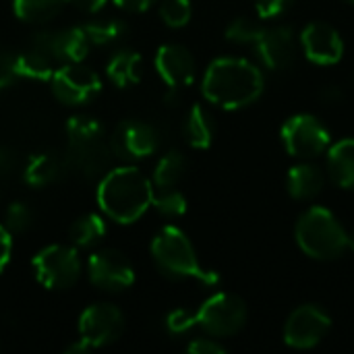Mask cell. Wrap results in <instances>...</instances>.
<instances>
[{"instance_id":"cell-15","label":"cell","mask_w":354,"mask_h":354,"mask_svg":"<svg viewBox=\"0 0 354 354\" xmlns=\"http://www.w3.org/2000/svg\"><path fill=\"white\" fill-rule=\"evenodd\" d=\"M253 50L270 71H286L295 64L299 41L290 27H263Z\"/></svg>"},{"instance_id":"cell-38","label":"cell","mask_w":354,"mask_h":354,"mask_svg":"<svg viewBox=\"0 0 354 354\" xmlns=\"http://www.w3.org/2000/svg\"><path fill=\"white\" fill-rule=\"evenodd\" d=\"M19 166V158L10 147L0 145V174H10Z\"/></svg>"},{"instance_id":"cell-39","label":"cell","mask_w":354,"mask_h":354,"mask_svg":"<svg viewBox=\"0 0 354 354\" xmlns=\"http://www.w3.org/2000/svg\"><path fill=\"white\" fill-rule=\"evenodd\" d=\"M158 0H114V4L122 10H129V12H145L149 10Z\"/></svg>"},{"instance_id":"cell-3","label":"cell","mask_w":354,"mask_h":354,"mask_svg":"<svg viewBox=\"0 0 354 354\" xmlns=\"http://www.w3.org/2000/svg\"><path fill=\"white\" fill-rule=\"evenodd\" d=\"M151 257L158 270L176 280H197L205 286H216L220 276L201 266L189 236L176 226H164L151 241Z\"/></svg>"},{"instance_id":"cell-29","label":"cell","mask_w":354,"mask_h":354,"mask_svg":"<svg viewBox=\"0 0 354 354\" xmlns=\"http://www.w3.org/2000/svg\"><path fill=\"white\" fill-rule=\"evenodd\" d=\"M263 31V25L257 23L255 19H249V17H239L234 19L228 27H226V37L232 41V44H241V46H255L259 35Z\"/></svg>"},{"instance_id":"cell-33","label":"cell","mask_w":354,"mask_h":354,"mask_svg":"<svg viewBox=\"0 0 354 354\" xmlns=\"http://www.w3.org/2000/svg\"><path fill=\"white\" fill-rule=\"evenodd\" d=\"M193 328H197V317H195V313H191L187 309H174L166 317V330L172 336H185Z\"/></svg>"},{"instance_id":"cell-16","label":"cell","mask_w":354,"mask_h":354,"mask_svg":"<svg viewBox=\"0 0 354 354\" xmlns=\"http://www.w3.org/2000/svg\"><path fill=\"white\" fill-rule=\"evenodd\" d=\"M58 64L66 62H83L91 50V41L81 27H66V29H48L33 35Z\"/></svg>"},{"instance_id":"cell-10","label":"cell","mask_w":354,"mask_h":354,"mask_svg":"<svg viewBox=\"0 0 354 354\" xmlns=\"http://www.w3.org/2000/svg\"><path fill=\"white\" fill-rule=\"evenodd\" d=\"M332 319L317 305H301L297 307L284 326V342L297 351H309L317 346L330 332Z\"/></svg>"},{"instance_id":"cell-6","label":"cell","mask_w":354,"mask_h":354,"mask_svg":"<svg viewBox=\"0 0 354 354\" xmlns=\"http://www.w3.org/2000/svg\"><path fill=\"white\" fill-rule=\"evenodd\" d=\"M284 149L299 160H313L326 153L332 145V135L326 124L313 114L290 116L280 131Z\"/></svg>"},{"instance_id":"cell-18","label":"cell","mask_w":354,"mask_h":354,"mask_svg":"<svg viewBox=\"0 0 354 354\" xmlns=\"http://www.w3.org/2000/svg\"><path fill=\"white\" fill-rule=\"evenodd\" d=\"M15 66L19 77L33 81H50L60 64L35 37H31V41L25 48L15 52Z\"/></svg>"},{"instance_id":"cell-11","label":"cell","mask_w":354,"mask_h":354,"mask_svg":"<svg viewBox=\"0 0 354 354\" xmlns=\"http://www.w3.org/2000/svg\"><path fill=\"white\" fill-rule=\"evenodd\" d=\"M112 153L122 160H143L158 151L160 147V131L141 118H127L122 120L112 139H110Z\"/></svg>"},{"instance_id":"cell-21","label":"cell","mask_w":354,"mask_h":354,"mask_svg":"<svg viewBox=\"0 0 354 354\" xmlns=\"http://www.w3.org/2000/svg\"><path fill=\"white\" fill-rule=\"evenodd\" d=\"M106 75L116 87L137 85L143 77L141 54L135 50H116L106 64Z\"/></svg>"},{"instance_id":"cell-14","label":"cell","mask_w":354,"mask_h":354,"mask_svg":"<svg viewBox=\"0 0 354 354\" xmlns=\"http://www.w3.org/2000/svg\"><path fill=\"white\" fill-rule=\"evenodd\" d=\"M299 44L305 56L319 66H332L340 62L344 54L342 35L330 23H324V21H315L307 25L301 33Z\"/></svg>"},{"instance_id":"cell-32","label":"cell","mask_w":354,"mask_h":354,"mask_svg":"<svg viewBox=\"0 0 354 354\" xmlns=\"http://www.w3.org/2000/svg\"><path fill=\"white\" fill-rule=\"evenodd\" d=\"M104 135V124L89 114H75L66 120V139Z\"/></svg>"},{"instance_id":"cell-7","label":"cell","mask_w":354,"mask_h":354,"mask_svg":"<svg viewBox=\"0 0 354 354\" xmlns=\"http://www.w3.org/2000/svg\"><path fill=\"white\" fill-rule=\"evenodd\" d=\"M197 328L214 338H230L247 324V305L230 292H216L195 313Z\"/></svg>"},{"instance_id":"cell-17","label":"cell","mask_w":354,"mask_h":354,"mask_svg":"<svg viewBox=\"0 0 354 354\" xmlns=\"http://www.w3.org/2000/svg\"><path fill=\"white\" fill-rule=\"evenodd\" d=\"M156 71L170 89L180 91L195 81L197 64L189 48L180 44H164L156 54Z\"/></svg>"},{"instance_id":"cell-12","label":"cell","mask_w":354,"mask_h":354,"mask_svg":"<svg viewBox=\"0 0 354 354\" xmlns=\"http://www.w3.org/2000/svg\"><path fill=\"white\" fill-rule=\"evenodd\" d=\"M87 276L93 286L108 292H120L135 282L133 263L116 249H100L91 253L87 259Z\"/></svg>"},{"instance_id":"cell-2","label":"cell","mask_w":354,"mask_h":354,"mask_svg":"<svg viewBox=\"0 0 354 354\" xmlns=\"http://www.w3.org/2000/svg\"><path fill=\"white\" fill-rule=\"evenodd\" d=\"M153 199V183L135 166L106 170L97 185L100 209L118 224L137 222Z\"/></svg>"},{"instance_id":"cell-30","label":"cell","mask_w":354,"mask_h":354,"mask_svg":"<svg viewBox=\"0 0 354 354\" xmlns=\"http://www.w3.org/2000/svg\"><path fill=\"white\" fill-rule=\"evenodd\" d=\"M191 15H193L191 0H160V17L172 29L185 27L191 21Z\"/></svg>"},{"instance_id":"cell-9","label":"cell","mask_w":354,"mask_h":354,"mask_svg":"<svg viewBox=\"0 0 354 354\" xmlns=\"http://www.w3.org/2000/svg\"><path fill=\"white\" fill-rule=\"evenodd\" d=\"M124 332V315L112 303H95L79 317V338L93 351L114 344Z\"/></svg>"},{"instance_id":"cell-28","label":"cell","mask_w":354,"mask_h":354,"mask_svg":"<svg viewBox=\"0 0 354 354\" xmlns=\"http://www.w3.org/2000/svg\"><path fill=\"white\" fill-rule=\"evenodd\" d=\"M151 207H156V212L164 218H180L187 212V197L172 189H160V193L153 191V199H151Z\"/></svg>"},{"instance_id":"cell-34","label":"cell","mask_w":354,"mask_h":354,"mask_svg":"<svg viewBox=\"0 0 354 354\" xmlns=\"http://www.w3.org/2000/svg\"><path fill=\"white\" fill-rule=\"evenodd\" d=\"M19 79L17 66H15V52L8 48L0 50V91L8 89Z\"/></svg>"},{"instance_id":"cell-27","label":"cell","mask_w":354,"mask_h":354,"mask_svg":"<svg viewBox=\"0 0 354 354\" xmlns=\"http://www.w3.org/2000/svg\"><path fill=\"white\" fill-rule=\"evenodd\" d=\"M83 29L91 46H114V44H120L129 33L127 23L120 19H93L85 23Z\"/></svg>"},{"instance_id":"cell-20","label":"cell","mask_w":354,"mask_h":354,"mask_svg":"<svg viewBox=\"0 0 354 354\" xmlns=\"http://www.w3.org/2000/svg\"><path fill=\"white\" fill-rule=\"evenodd\" d=\"M328 174L332 180L342 187L354 191V137L342 139L328 149Z\"/></svg>"},{"instance_id":"cell-5","label":"cell","mask_w":354,"mask_h":354,"mask_svg":"<svg viewBox=\"0 0 354 354\" xmlns=\"http://www.w3.org/2000/svg\"><path fill=\"white\" fill-rule=\"evenodd\" d=\"M33 272L48 290H68L81 278V257L73 245H50L33 257Z\"/></svg>"},{"instance_id":"cell-13","label":"cell","mask_w":354,"mask_h":354,"mask_svg":"<svg viewBox=\"0 0 354 354\" xmlns=\"http://www.w3.org/2000/svg\"><path fill=\"white\" fill-rule=\"evenodd\" d=\"M112 147L106 141V135L68 139L66 147V166L79 172L85 178H95L108 170Z\"/></svg>"},{"instance_id":"cell-8","label":"cell","mask_w":354,"mask_h":354,"mask_svg":"<svg viewBox=\"0 0 354 354\" xmlns=\"http://www.w3.org/2000/svg\"><path fill=\"white\" fill-rule=\"evenodd\" d=\"M52 93L64 106H83L102 91V79L83 62L60 64L52 75Z\"/></svg>"},{"instance_id":"cell-42","label":"cell","mask_w":354,"mask_h":354,"mask_svg":"<svg viewBox=\"0 0 354 354\" xmlns=\"http://www.w3.org/2000/svg\"><path fill=\"white\" fill-rule=\"evenodd\" d=\"M346 243H348V249H353L354 251V228L351 232H346Z\"/></svg>"},{"instance_id":"cell-24","label":"cell","mask_w":354,"mask_h":354,"mask_svg":"<svg viewBox=\"0 0 354 354\" xmlns=\"http://www.w3.org/2000/svg\"><path fill=\"white\" fill-rule=\"evenodd\" d=\"M106 236V222L100 214H83L77 218L68 230L71 245L77 249H87L97 245Z\"/></svg>"},{"instance_id":"cell-43","label":"cell","mask_w":354,"mask_h":354,"mask_svg":"<svg viewBox=\"0 0 354 354\" xmlns=\"http://www.w3.org/2000/svg\"><path fill=\"white\" fill-rule=\"evenodd\" d=\"M344 2H351V4H354V0H344Z\"/></svg>"},{"instance_id":"cell-23","label":"cell","mask_w":354,"mask_h":354,"mask_svg":"<svg viewBox=\"0 0 354 354\" xmlns=\"http://www.w3.org/2000/svg\"><path fill=\"white\" fill-rule=\"evenodd\" d=\"M183 131H185V139L191 147L207 149L216 135V122H214L212 112L207 108H203L201 104L191 106V110L187 112Z\"/></svg>"},{"instance_id":"cell-35","label":"cell","mask_w":354,"mask_h":354,"mask_svg":"<svg viewBox=\"0 0 354 354\" xmlns=\"http://www.w3.org/2000/svg\"><path fill=\"white\" fill-rule=\"evenodd\" d=\"M292 4H295V0H255L259 19H276V17L284 15Z\"/></svg>"},{"instance_id":"cell-22","label":"cell","mask_w":354,"mask_h":354,"mask_svg":"<svg viewBox=\"0 0 354 354\" xmlns=\"http://www.w3.org/2000/svg\"><path fill=\"white\" fill-rule=\"evenodd\" d=\"M64 166H66V160H62L60 156H56L52 151H44V153L31 156L27 160L23 178L31 187H48L62 176Z\"/></svg>"},{"instance_id":"cell-37","label":"cell","mask_w":354,"mask_h":354,"mask_svg":"<svg viewBox=\"0 0 354 354\" xmlns=\"http://www.w3.org/2000/svg\"><path fill=\"white\" fill-rule=\"evenodd\" d=\"M10 255H12V234L6 230L4 224H0V274L10 263Z\"/></svg>"},{"instance_id":"cell-25","label":"cell","mask_w":354,"mask_h":354,"mask_svg":"<svg viewBox=\"0 0 354 354\" xmlns=\"http://www.w3.org/2000/svg\"><path fill=\"white\" fill-rule=\"evenodd\" d=\"M185 172H187V158L180 151L170 149L156 164L151 183L156 189H172L183 180Z\"/></svg>"},{"instance_id":"cell-19","label":"cell","mask_w":354,"mask_h":354,"mask_svg":"<svg viewBox=\"0 0 354 354\" xmlns=\"http://www.w3.org/2000/svg\"><path fill=\"white\" fill-rule=\"evenodd\" d=\"M324 187H326V176L322 168H317L315 164L301 162L288 170L286 189H288V195L297 201L315 199L324 191Z\"/></svg>"},{"instance_id":"cell-1","label":"cell","mask_w":354,"mask_h":354,"mask_svg":"<svg viewBox=\"0 0 354 354\" xmlns=\"http://www.w3.org/2000/svg\"><path fill=\"white\" fill-rule=\"evenodd\" d=\"M266 81L261 71L236 56H222L209 62L201 89L209 104L224 110H241L251 106L263 93Z\"/></svg>"},{"instance_id":"cell-26","label":"cell","mask_w":354,"mask_h":354,"mask_svg":"<svg viewBox=\"0 0 354 354\" xmlns=\"http://www.w3.org/2000/svg\"><path fill=\"white\" fill-rule=\"evenodd\" d=\"M71 0H12L15 15L27 23H44L54 19Z\"/></svg>"},{"instance_id":"cell-36","label":"cell","mask_w":354,"mask_h":354,"mask_svg":"<svg viewBox=\"0 0 354 354\" xmlns=\"http://www.w3.org/2000/svg\"><path fill=\"white\" fill-rule=\"evenodd\" d=\"M187 351L191 354H224L226 353V346L218 342V338L209 336V338H195Z\"/></svg>"},{"instance_id":"cell-4","label":"cell","mask_w":354,"mask_h":354,"mask_svg":"<svg viewBox=\"0 0 354 354\" xmlns=\"http://www.w3.org/2000/svg\"><path fill=\"white\" fill-rule=\"evenodd\" d=\"M295 236L301 251L317 261L338 259L348 249L344 226L336 220V216L330 209L322 205L309 207L299 218Z\"/></svg>"},{"instance_id":"cell-31","label":"cell","mask_w":354,"mask_h":354,"mask_svg":"<svg viewBox=\"0 0 354 354\" xmlns=\"http://www.w3.org/2000/svg\"><path fill=\"white\" fill-rule=\"evenodd\" d=\"M4 226L10 234L27 232L33 226V212L25 201H15L4 214Z\"/></svg>"},{"instance_id":"cell-40","label":"cell","mask_w":354,"mask_h":354,"mask_svg":"<svg viewBox=\"0 0 354 354\" xmlns=\"http://www.w3.org/2000/svg\"><path fill=\"white\" fill-rule=\"evenodd\" d=\"M106 2H108V0H71V4H73L75 8H79V10H83V12H89V15L100 12V10L106 6Z\"/></svg>"},{"instance_id":"cell-41","label":"cell","mask_w":354,"mask_h":354,"mask_svg":"<svg viewBox=\"0 0 354 354\" xmlns=\"http://www.w3.org/2000/svg\"><path fill=\"white\" fill-rule=\"evenodd\" d=\"M322 97H324L326 102H336V100L342 97V93L338 91V87H326V89L322 91Z\"/></svg>"}]
</instances>
